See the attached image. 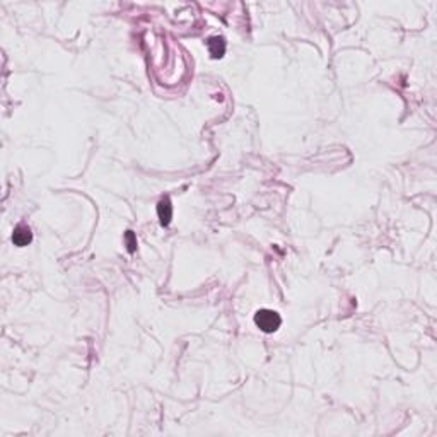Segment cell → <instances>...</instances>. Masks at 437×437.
<instances>
[{
  "label": "cell",
  "instance_id": "4",
  "mask_svg": "<svg viewBox=\"0 0 437 437\" xmlns=\"http://www.w3.org/2000/svg\"><path fill=\"white\" fill-rule=\"evenodd\" d=\"M209 51H210V55L214 57V58L224 57V53H226V43H224V40L219 38V36L212 38V40L209 41Z\"/></svg>",
  "mask_w": 437,
  "mask_h": 437
},
{
  "label": "cell",
  "instance_id": "3",
  "mask_svg": "<svg viewBox=\"0 0 437 437\" xmlns=\"http://www.w3.org/2000/svg\"><path fill=\"white\" fill-rule=\"evenodd\" d=\"M157 215L161 219L162 226H169V222H171V219H173V205H171V202H169V198H162L159 202Z\"/></svg>",
  "mask_w": 437,
  "mask_h": 437
},
{
  "label": "cell",
  "instance_id": "1",
  "mask_svg": "<svg viewBox=\"0 0 437 437\" xmlns=\"http://www.w3.org/2000/svg\"><path fill=\"white\" fill-rule=\"evenodd\" d=\"M254 323L257 326L265 333H274L280 328L282 319L275 311L271 309H260V311L254 314Z\"/></svg>",
  "mask_w": 437,
  "mask_h": 437
},
{
  "label": "cell",
  "instance_id": "5",
  "mask_svg": "<svg viewBox=\"0 0 437 437\" xmlns=\"http://www.w3.org/2000/svg\"><path fill=\"white\" fill-rule=\"evenodd\" d=\"M126 246H129V251L133 253L135 251V246H137V239H135V234L132 231L126 232Z\"/></svg>",
  "mask_w": 437,
  "mask_h": 437
},
{
  "label": "cell",
  "instance_id": "2",
  "mask_svg": "<svg viewBox=\"0 0 437 437\" xmlns=\"http://www.w3.org/2000/svg\"><path fill=\"white\" fill-rule=\"evenodd\" d=\"M31 241H33V234H31V229H29L28 226L21 224V226H17V227L14 229V232H12V243L15 244V246L24 248V246H28Z\"/></svg>",
  "mask_w": 437,
  "mask_h": 437
}]
</instances>
